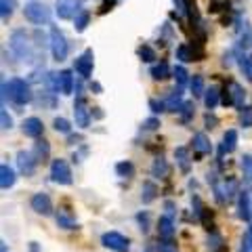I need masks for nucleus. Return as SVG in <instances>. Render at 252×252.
Here are the masks:
<instances>
[{
    "mask_svg": "<svg viewBox=\"0 0 252 252\" xmlns=\"http://www.w3.org/2000/svg\"><path fill=\"white\" fill-rule=\"evenodd\" d=\"M9 97L17 105H26L32 101V89L26 80L21 78H13L11 82H2V101Z\"/></svg>",
    "mask_w": 252,
    "mask_h": 252,
    "instance_id": "1",
    "label": "nucleus"
},
{
    "mask_svg": "<svg viewBox=\"0 0 252 252\" xmlns=\"http://www.w3.org/2000/svg\"><path fill=\"white\" fill-rule=\"evenodd\" d=\"M11 51L19 61H32L34 59V51H32L30 36L23 30H15L11 34Z\"/></svg>",
    "mask_w": 252,
    "mask_h": 252,
    "instance_id": "2",
    "label": "nucleus"
},
{
    "mask_svg": "<svg viewBox=\"0 0 252 252\" xmlns=\"http://www.w3.org/2000/svg\"><path fill=\"white\" fill-rule=\"evenodd\" d=\"M23 15L26 19L36 23V26H42V23L51 21V9L44 2H28L26 9H23Z\"/></svg>",
    "mask_w": 252,
    "mask_h": 252,
    "instance_id": "3",
    "label": "nucleus"
},
{
    "mask_svg": "<svg viewBox=\"0 0 252 252\" xmlns=\"http://www.w3.org/2000/svg\"><path fill=\"white\" fill-rule=\"evenodd\" d=\"M51 53H53V59L55 61H65L67 59V53H69V44L63 36V32L59 28H53L51 30Z\"/></svg>",
    "mask_w": 252,
    "mask_h": 252,
    "instance_id": "4",
    "label": "nucleus"
},
{
    "mask_svg": "<svg viewBox=\"0 0 252 252\" xmlns=\"http://www.w3.org/2000/svg\"><path fill=\"white\" fill-rule=\"evenodd\" d=\"M51 179L53 183L57 185H72V170H69V164L65 160H53L51 164Z\"/></svg>",
    "mask_w": 252,
    "mask_h": 252,
    "instance_id": "5",
    "label": "nucleus"
},
{
    "mask_svg": "<svg viewBox=\"0 0 252 252\" xmlns=\"http://www.w3.org/2000/svg\"><path fill=\"white\" fill-rule=\"evenodd\" d=\"M101 244H103L105 248L114 250V252H128V250H130L128 238H124V235L118 233V231H107V233H103V238H101Z\"/></svg>",
    "mask_w": 252,
    "mask_h": 252,
    "instance_id": "6",
    "label": "nucleus"
},
{
    "mask_svg": "<svg viewBox=\"0 0 252 252\" xmlns=\"http://www.w3.org/2000/svg\"><path fill=\"white\" fill-rule=\"evenodd\" d=\"M80 4L82 0H57L55 2V11L61 19H74L80 13Z\"/></svg>",
    "mask_w": 252,
    "mask_h": 252,
    "instance_id": "7",
    "label": "nucleus"
},
{
    "mask_svg": "<svg viewBox=\"0 0 252 252\" xmlns=\"http://www.w3.org/2000/svg\"><path fill=\"white\" fill-rule=\"evenodd\" d=\"M74 116H76V126H80V128H89L91 124V112H89V105H86V99L82 94H78L76 103H74Z\"/></svg>",
    "mask_w": 252,
    "mask_h": 252,
    "instance_id": "8",
    "label": "nucleus"
},
{
    "mask_svg": "<svg viewBox=\"0 0 252 252\" xmlns=\"http://www.w3.org/2000/svg\"><path fill=\"white\" fill-rule=\"evenodd\" d=\"M93 59H94L93 51H91V49H86V51L80 55V57L76 59L74 69H76V72L80 74L82 78H91V76H93V63H94Z\"/></svg>",
    "mask_w": 252,
    "mask_h": 252,
    "instance_id": "9",
    "label": "nucleus"
},
{
    "mask_svg": "<svg viewBox=\"0 0 252 252\" xmlns=\"http://www.w3.org/2000/svg\"><path fill=\"white\" fill-rule=\"evenodd\" d=\"M30 204H32V210L34 212H38V215H42V217H49L51 212H53V202H51V198L46 193H34L32 195V200H30Z\"/></svg>",
    "mask_w": 252,
    "mask_h": 252,
    "instance_id": "10",
    "label": "nucleus"
},
{
    "mask_svg": "<svg viewBox=\"0 0 252 252\" xmlns=\"http://www.w3.org/2000/svg\"><path fill=\"white\" fill-rule=\"evenodd\" d=\"M235 147H238V130L231 128L223 135V141H220V145H219V158L233 154Z\"/></svg>",
    "mask_w": 252,
    "mask_h": 252,
    "instance_id": "11",
    "label": "nucleus"
},
{
    "mask_svg": "<svg viewBox=\"0 0 252 252\" xmlns=\"http://www.w3.org/2000/svg\"><path fill=\"white\" fill-rule=\"evenodd\" d=\"M36 164H38V160L32 152H19L17 154V166H19V170L23 172V175H34Z\"/></svg>",
    "mask_w": 252,
    "mask_h": 252,
    "instance_id": "12",
    "label": "nucleus"
},
{
    "mask_svg": "<svg viewBox=\"0 0 252 252\" xmlns=\"http://www.w3.org/2000/svg\"><path fill=\"white\" fill-rule=\"evenodd\" d=\"M42 130H44V126H42V120H40V118L32 116V118H28V120H23V135H26V137L40 139Z\"/></svg>",
    "mask_w": 252,
    "mask_h": 252,
    "instance_id": "13",
    "label": "nucleus"
},
{
    "mask_svg": "<svg viewBox=\"0 0 252 252\" xmlns=\"http://www.w3.org/2000/svg\"><path fill=\"white\" fill-rule=\"evenodd\" d=\"M158 235H160V240H172V235H175V223H172V217L164 215L158 219Z\"/></svg>",
    "mask_w": 252,
    "mask_h": 252,
    "instance_id": "14",
    "label": "nucleus"
},
{
    "mask_svg": "<svg viewBox=\"0 0 252 252\" xmlns=\"http://www.w3.org/2000/svg\"><path fill=\"white\" fill-rule=\"evenodd\" d=\"M175 4H177L179 13L187 15V17L191 19V23H193V21H195V23L200 21V15H198V6H195V0H175Z\"/></svg>",
    "mask_w": 252,
    "mask_h": 252,
    "instance_id": "15",
    "label": "nucleus"
},
{
    "mask_svg": "<svg viewBox=\"0 0 252 252\" xmlns=\"http://www.w3.org/2000/svg\"><path fill=\"white\" fill-rule=\"evenodd\" d=\"M238 217L242 220H250L252 217V200L248 191H240V202H238Z\"/></svg>",
    "mask_w": 252,
    "mask_h": 252,
    "instance_id": "16",
    "label": "nucleus"
},
{
    "mask_svg": "<svg viewBox=\"0 0 252 252\" xmlns=\"http://www.w3.org/2000/svg\"><path fill=\"white\" fill-rule=\"evenodd\" d=\"M191 143H193V149L198 152V156H206V154L212 152V145H210V141H208V137L204 135V132H198V135H193Z\"/></svg>",
    "mask_w": 252,
    "mask_h": 252,
    "instance_id": "17",
    "label": "nucleus"
},
{
    "mask_svg": "<svg viewBox=\"0 0 252 252\" xmlns=\"http://www.w3.org/2000/svg\"><path fill=\"white\" fill-rule=\"evenodd\" d=\"M175 158L179 162V168L183 175H189V168H191V158H189V152L187 147H177L175 149Z\"/></svg>",
    "mask_w": 252,
    "mask_h": 252,
    "instance_id": "18",
    "label": "nucleus"
},
{
    "mask_svg": "<svg viewBox=\"0 0 252 252\" xmlns=\"http://www.w3.org/2000/svg\"><path fill=\"white\" fill-rule=\"evenodd\" d=\"M72 89H74L72 69H63V72H59V91L61 94H72Z\"/></svg>",
    "mask_w": 252,
    "mask_h": 252,
    "instance_id": "19",
    "label": "nucleus"
},
{
    "mask_svg": "<svg viewBox=\"0 0 252 252\" xmlns=\"http://www.w3.org/2000/svg\"><path fill=\"white\" fill-rule=\"evenodd\" d=\"M152 175L158 177V179H166L170 175V166H168V162L164 160V158H156L154 160V166H152Z\"/></svg>",
    "mask_w": 252,
    "mask_h": 252,
    "instance_id": "20",
    "label": "nucleus"
},
{
    "mask_svg": "<svg viewBox=\"0 0 252 252\" xmlns=\"http://www.w3.org/2000/svg\"><path fill=\"white\" fill-rule=\"evenodd\" d=\"M15 185V170L9 166V164H2L0 166V187L9 189Z\"/></svg>",
    "mask_w": 252,
    "mask_h": 252,
    "instance_id": "21",
    "label": "nucleus"
},
{
    "mask_svg": "<svg viewBox=\"0 0 252 252\" xmlns=\"http://www.w3.org/2000/svg\"><path fill=\"white\" fill-rule=\"evenodd\" d=\"M156 198H158L156 183H152V181H145L143 187H141V202H143V204H152Z\"/></svg>",
    "mask_w": 252,
    "mask_h": 252,
    "instance_id": "22",
    "label": "nucleus"
},
{
    "mask_svg": "<svg viewBox=\"0 0 252 252\" xmlns=\"http://www.w3.org/2000/svg\"><path fill=\"white\" fill-rule=\"evenodd\" d=\"M229 93H231L233 105L238 109H242L244 107V99H246V91H244L238 82H229Z\"/></svg>",
    "mask_w": 252,
    "mask_h": 252,
    "instance_id": "23",
    "label": "nucleus"
},
{
    "mask_svg": "<svg viewBox=\"0 0 252 252\" xmlns=\"http://www.w3.org/2000/svg\"><path fill=\"white\" fill-rule=\"evenodd\" d=\"M181 99H183V86H177V89L170 93V97L164 101V103H166V109H170V112H179Z\"/></svg>",
    "mask_w": 252,
    "mask_h": 252,
    "instance_id": "24",
    "label": "nucleus"
},
{
    "mask_svg": "<svg viewBox=\"0 0 252 252\" xmlns=\"http://www.w3.org/2000/svg\"><path fill=\"white\" fill-rule=\"evenodd\" d=\"M36 156V160L38 162H44L46 158H49V154H51V145H49V141H44V139H38L36 141V145H34V152H32Z\"/></svg>",
    "mask_w": 252,
    "mask_h": 252,
    "instance_id": "25",
    "label": "nucleus"
},
{
    "mask_svg": "<svg viewBox=\"0 0 252 252\" xmlns=\"http://www.w3.org/2000/svg\"><path fill=\"white\" fill-rule=\"evenodd\" d=\"M57 225L63 227V229H78L76 219L69 215L67 210H59V215H57Z\"/></svg>",
    "mask_w": 252,
    "mask_h": 252,
    "instance_id": "26",
    "label": "nucleus"
},
{
    "mask_svg": "<svg viewBox=\"0 0 252 252\" xmlns=\"http://www.w3.org/2000/svg\"><path fill=\"white\" fill-rule=\"evenodd\" d=\"M219 94H220V91L217 89V86H210V89L204 93V105H206L208 109H215L219 105Z\"/></svg>",
    "mask_w": 252,
    "mask_h": 252,
    "instance_id": "27",
    "label": "nucleus"
},
{
    "mask_svg": "<svg viewBox=\"0 0 252 252\" xmlns=\"http://www.w3.org/2000/svg\"><path fill=\"white\" fill-rule=\"evenodd\" d=\"M152 76H154V80H166V78L170 76L168 63H166V61H160L158 65H154V67H152Z\"/></svg>",
    "mask_w": 252,
    "mask_h": 252,
    "instance_id": "28",
    "label": "nucleus"
},
{
    "mask_svg": "<svg viewBox=\"0 0 252 252\" xmlns=\"http://www.w3.org/2000/svg\"><path fill=\"white\" fill-rule=\"evenodd\" d=\"M193 103L191 101H185V103H181L179 107V114H181V122H189L193 118Z\"/></svg>",
    "mask_w": 252,
    "mask_h": 252,
    "instance_id": "29",
    "label": "nucleus"
},
{
    "mask_svg": "<svg viewBox=\"0 0 252 252\" xmlns=\"http://www.w3.org/2000/svg\"><path fill=\"white\" fill-rule=\"evenodd\" d=\"M200 220H202L204 229L210 231V233H215V219H212V215H210L208 208H204V210L200 212Z\"/></svg>",
    "mask_w": 252,
    "mask_h": 252,
    "instance_id": "30",
    "label": "nucleus"
},
{
    "mask_svg": "<svg viewBox=\"0 0 252 252\" xmlns=\"http://www.w3.org/2000/svg\"><path fill=\"white\" fill-rule=\"evenodd\" d=\"M240 67H242L244 76L252 82V55H242L240 57Z\"/></svg>",
    "mask_w": 252,
    "mask_h": 252,
    "instance_id": "31",
    "label": "nucleus"
},
{
    "mask_svg": "<svg viewBox=\"0 0 252 252\" xmlns=\"http://www.w3.org/2000/svg\"><path fill=\"white\" fill-rule=\"evenodd\" d=\"M137 53H139V57L143 59V61H147V63H152L154 59H158L156 51H154V49H152V46H149V44H141Z\"/></svg>",
    "mask_w": 252,
    "mask_h": 252,
    "instance_id": "32",
    "label": "nucleus"
},
{
    "mask_svg": "<svg viewBox=\"0 0 252 252\" xmlns=\"http://www.w3.org/2000/svg\"><path fill=\"white\" fill-rule=\"evenodd\" d=\"M132 170H135V166L126 160V162H118L116 164V172H118V177H132Z\"/></svg>",
    "mask_w": 252,
    "mask_h": 252,
    "instance_id": "33",
    "label": "nucleus"
},
{
    "mask_svg": "<svg viewBox=\"0 0 252 252\" xmlns=\"http://www.w3.org/2000/svg\"><path fill=\"white\" fill-rule=\"evenodd\" d=\"M189 86H191L193 97H200V94L206 93V91H204V78H202V76H193L191 82H189Z\"/></svg>",
    "mask_w": 252,
    "mask_h": 252,
    "instance_id": "34",
    "label": "nucleus"
},
{
    "mask_svg": "<svg viewBox=\"0 0 252 252\" xmlns=\"http://www.w3.org/2000/svg\"><path fill=\"white\" fill-rule=\"evenodd\" d=\"M172 76H175V80L179 86H185L187 80H189V74H187V69L183 65H177L175 69H172Z\"/></svg>",
    "mask_w": 252,
    "mask_h": 252,
    "instance_id": "35",
    "label": "nucleus"
},
{
    "mask_svg": "<svg viewBox=\"0 0 252 252\" xmlns=\"http://www.w3.org/2000/svg\"><path fill=\"white\" fill-rule=\"evenodd\" d=\"M53 126L57 132H63V135H69V130H72V124H69L65 118H55L53 120Z\"/></svg>",
    "mask_w": 252,
    "mask_h": 252,
    "instance_id": "36",
    "label": "nucleus"
},
{
    "mask_svg": "<svg viewBox=\"0 0 252 252\" xmlns=\"http://www.w3.org/2000/svg\"><path fill=\"white\" fill-rule=\"evenodd\" d=\"M89 19H91V15L89 11H80L76 15V32H84L86 26H89Z\"/></svg>",
    "mask_w": 252,
    "mask_h": 252,
    "instance_id": "37",
    "label": "nucleus"
},
{
    "mask_svg": "<svg viewBox=\"0 0 252 252\" xmlns=\"http://www.w3.org/2000/svg\"><path fill=\"white\" fill-rule=\"evenodd\" d=\"M240 124L244 128H250L252 126V107H242L240 109Z\"/></svg>",
    "mask_w": 252,
    "mask_h": 252,
    "instance_id": "38",
    "label": "nucleus"
},
{
    "mask_svg": "<svg viewBox=\"0 0 252 252\" xmlns=\"http://www.w3.org/2000/svg\"><path fill=\"white\" fill-rule=\"evenodd\" d=\"M13 6L15 0H0V13H2V19H9L13 15Z\"/></svg>",
    "mask_w": 252,
    "mask_h": 252,
    "instance_id": "39",
    "label": "nucleus"
},
{
    "mask_svg": "<svg viewBox=\"0 0 252 252\" xmlns=\"http://www.w3.org/2000/svg\"><path fill=\"white\" fill-rule=\"evenodd\" d=\"M177 57H179L181 61H185V63H187V61H193V53L189 51L185 44H181L179 49H177Z\"/></svg>",
    "mask_w": 252,
    "mask_h": 252,
    "instance_id": "40",
    "label": "nucleus"
},
{
    "mask_svg": "<svg viewBox=\"0 0 252 252\" xmlns=\"http://www.w3.org/2000/svg\"><path fill=\"white\" fill-rule=\"evenodd\" d=\"M242 168H244V175H246V179L252 181V156H244L242 158Z\"/></svg>",
    "mask_w": 252,
    "mask_h": 252,
    "instance_id": "41",
    "label": "nucleus"
},
{
    "mask_svg": "<svg viewBox=\"0 0 252 252\" xmlns=\"http://www.w3.org/2000/svg\"><path fill=\"white\" fill-rule=\"evenodd\" d=\"M158 252H177V244L172 240H162L158 244Z\"/></svg>",
    "mask_w": 252,
    "mask_h": 252,
    "instance_id": "42",
    "label": "nucleus"
},
{
    "mask_svg": "<svg viewBox=\"0 0 252 252\" xmlns=\"http://www.w3.org/2000/svg\"><path fill=\"white\" fill-rule=\"evenodd\" d=\"M0 122H2V130H11L13 128V118L9 116V112L2 107V112H0Z\"/></svg>",
    "mask_w": 252,
    "mask_h": 252,
    "instance_id": "43",
    "label": "nucleus"
},
{
    "mask_svg": "<svg viewBox=\"0 0 252 252\" xmlns=\"http://www.w3.org/2000/svg\"><path fill=\"white\" fill-rule=\"evenodd\" d=\"M149 107H152L154 114H162L164 109H166V103H162V101H156V99H149Z\"/></svg>",
    "mask_w": 252,
    "mask_h": 252,
    "instance_id": "44",
    "label": "nucleus"
},
{
    "mask_svg": "<svg viewBox=\"0 0 252 252\" xmlns=\"http://www.w3.org/2000/svg\"><path fill=\"white\" fill-rule=\"evenodd\" d=\"M158 126H160V120L158 118H149V120L143 122V130H156Z\"/></svg>",
    "mask_w": 252,
    "mask_h": 252,
    "instance_id": "45",
    "label": "nucleus"
},
{
    "mask_svg": "<svg viewBox=\"0 0 252 252\" xmlns=\"http://www.w3.org/2000/svg\"><path fill=\"white\" fill-rule=\"evenodd\" d=\"M116 2H118V0H103V4H101V9H99V13H101V15H103V13H107V11H112Z\"/></svg>",
    "mask_w": 252,
    "mask_h": 252,
    "instance_id": "46",
    "label": "nucleus"
},
{
    "mask_svg": "<svg viewBox=\"0 0 252 252\" xmlns=\"http://www.w3.org/2000/svg\"><path fill=\"white\" fill-rule=\"evenodd\" d=\"M137 220L141 223V231L147 233V229H149V227H147V212H145V215H139V217H137Z\"/></svg>",
    "mask_w": 252,
    "mask_h": 252,
    "instance_id": "47",
    "label": "nucleus"
},
{
    "mask_svg": "<svg viewBox=\"0 0 252 252\" xmlns=\"http://www.w3.org/2000/svg\"><path fill=\"white\" fill-rule=\"evenodd\" d=\"M204 122H206V128H215V126H217V118L215 116H210V114H206V120H204Z\"/></svg>",
    "mask_w": 252,
    "mask_h": 252,
    "instance_id": "48",
    "label": "nucleus"
},
{
    "mask_svg": "<svg viewBox=\"0 0 252 252\" xmlns=\"http://www.w3.org/2000/svg\"><path fill=\"white\" fill-rule=\"evenodd\" d=\"M164 208H166V215L168 217H172V215H175V202H166V204H164Z\"/></svg>",
    "mask_w": 252,
    "mask_h": 252,
    "instance_id": "49",
    "label": "nucleus"
},
{
    "mask_svg": "<svg viewBox=\"0 0 252 252\" xmlns=\"http://www.w3.org/2000/svg\"><path fill=\"white\" fill-rule=\"evenodd\" d=\"M91 89H93V91H94V93H97V94H99V93H101V86H99V84H97V82H93V84H91Z\"/></svg>",
    "mask_w": 252,
    "mask_h": 252,
    "instance_id": "50",
    "label": "nucleus"
},
{
    "mask_svg": "<svg viewBox=\"0 0 252 252\" xmlns=\"http://www.w3.org/2000/svg\"><path fill=\"white\" fill-rule=\"evenodd\" d=\"M246 242L250 244V246H252V225H250V229H248V235H246Z\"/></svg>",
    "mask_w": 252,
    "mask_h": 252,
    "instance_id": "51",
    "label": "nucleus"
},
{
    "mask_svg": "<svg viewBox=\"0 0 252 252\" xmlns=\"http://www.w3.org/2000/svg\"><path fill=\"white\" fill-rule=\"evenodd\" d=\"M91 114H94V118H103V112H99V107H94V112Z\"/></svg>",
    "mask_w": 252,
    "mask_h": 252,
    "instance_id": "52",
    "label": "nucleus"
},
{
    "mask_svg": "<svg viewBox=\"0 0 252 252\" xmlns=\"http://www.w3.org/2000/svg\"><path fill=\"white\" fill-rule=\"evenodd\" d=\"M0 252H6V244L4 242H0Z\"/></svg>",
    "mask_w": 252,
    "mask_h": 252,
    "instance_id": "53",
    "label": "nucleus"
}]
</instances>
